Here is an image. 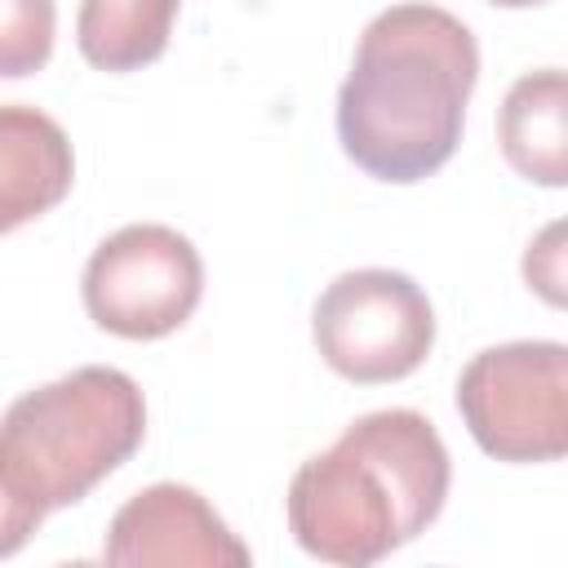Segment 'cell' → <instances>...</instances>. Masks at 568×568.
<instances>
[{"instance_id": "1", "label": "cell", "mask_w": 568, "mask_h": 568, "mask_svg": "<svg viewBox=\"0 0 568 568\" xmlns=\"http://www.w3.org/2000/svg\"><path fill=\"white\" fill-rule=\"evenodd\" d=\"M479 80L475 31L439 4L382 9L337 89V142L377 182L413 186L439 173L466 129Z\"/></svg>"}, {"instance_id": "2", "label": "cell", "mask_w": 568, "mask_h": 568, "mask_svg": "<svg viewBox=\"0 0 568 568\" xmlns=\"http://www.w3.org/2000/svg\"><path fill=\"white\" fill-rule=\"evenodd\" d=\"M448 484L453 462L435 422L417 408H377L293 470L284 515L311 559L368 568L439 519Z\"/></svg>"}, {"instance_id": "3", "label": "cell", "mask_w": 568, "mask_h": 568, "mask_svg": "<svg viewBox=\"0 0 568 568\" xmlns=\"http://www.w3.org/2000/svg\"><path fill=\"white\" fill-rule=\"evenodd\" d=\"M142 439V386L111 364L71 368L0 413V488L44 524L115 475Z\"/></svg>"}, {"instance_id": "4", "label": "cell", "mask_w": 568, "mask_h": 568, "mask_svg": "<svg viewBox=\"0 0 568 568\" xmlns=\"http://www.w3.org/2000/svg\"><path fill=\"white\" fill-rule=\"evenodd\" d=\"M457 413L497 462H559L568 453V346L550 337L484 346L457 377Z\"/></svg>"}, {"instance_id": "5", "label": "cell", "mask_w": 568, "mask_h": 568, "mask_svg": "<svg viewBox=\"0 0 568 568\" xmlns=\"http://www.w3.org/2000/svg\"><path fill=\"white\" fill-rule=\"evenodd\" d=\"M311 337L337 377L382 386L426 364L435 346V306L413 275L359 266L324 284L311 311Z\"/></svg>"}, {"instance_id": "6", "label": "cell", "mask_w": 568, "mask_h": 568, "mask_svg": "<svg viewBox=\"0 0 568 568\" xmlns=\"http://www.w3.org/2000/svg\"><path fill=\"white\" fill-rule=\"evenodd\" d=\"M80 297L89 320L111 337H169L204 297L200 248L164 222H129L89 253Z\"/></svg>"}, {"instance_id": "7", "label": "cell", "mask_w": 568, "mask_h": 568, "mask_svg": "<svg viewBox=\"0 0 568 568\" xmlns=\"http://www.w3.org/2000/svg\"><path fill=\"white\" fill-rule=\"evenodd\" d=\"M106 564L146 568V564H186V568H248L253 550L226 528L191 484H151L133 493L106 524L102 541Z\"/></svg>"}, {"instance_id": "8", "label": "cell", "mask_w": 568, "mask_h": 568, "mask_svg": "<svg viewBox=\"0 0 568 568\" xmlns=\"http://www.w3.org/2000/svg\"><path fill=\"white\" fill-rule=\"evenodd\" d=\"M75 151L67 129L27 102H0V235L44 217L71 195Z\"/></svg>"}, {"instance_id": "9", "label": "cell", "mask_w": 568, "mask_h": 568, "mask_svg": "<svg viewBox=\"0 0 568 568\" xmlns=\"http://www.w3.org/2000/svg\"><path fill=\"white\" fill-rule=\"evenodd\" d=\"M506 164L532 186H568V75L564 67L524 71L497 111Z\"/></svg>"}, {"instance_id": "10", "label": "cell", "mask_w": 568, "mask_h": 568, "mask_svg": "<svg viewBox=\"0 0 568 568\" xmlns=\"http://www.w3.org/2000/svg\"><path fill=\"white\" fill-rule=\"evenodd\" d=\"M178 9L182 0H80L75 49L106 75L142 71L169 49Z\"/></svg>"}, {"instance_id": "11", "label": "cell", "mask_w": 568, "mask_h": 568, "mask_svg": "<svg viewBox=\"0 0 568 568\" xmlns=\"http://www.w3.org/2000/svg\"><path fill=\"white\" fill-rule=\"evenodd\" d=\"M58 4L53 0H0V80H27L53 58Z\"/></svg>"}, {"instance_id": "12", "label": "cell", "mask_w": 568, "mask_h": 568, "mask_svg": "<svg viewBox=\"0 0 568 568\" xmlns=\"http://www.w3.org/2000/svg\"><path fill=\"white\" fill-rule=\"evenodd\" d=\"M524 280L550 306H564V222H550L524 253Z\"/></svg>"}, {"instance_id": "13", "label": "cell", "mask_w": 568, "mask_h": 568, "mask_svg": "<svg viewBox=\"0 0 568 568\" xmlns=\"http://www.w3.org/2000/svg\"><path fill=\"white\" fill-rule=\"evenodd\" d=\"M40 524L0 488V559H9V555H18L27 541H31V532H36Z\"/></svg>"}, {"instance_id": "14", "label": "cell", "mask_w": 568, "mask_h": 568, "mask_svg": "<svg viewBox=\"0 0 568 568\" xmlns=\"http://www.w3.org/2000/svg\"><path fill=\"white\" fill-rule=\"evenodd\" d=\"M497 9H532V4H546V0H488Z\"/></svg>"}]
</instances>
